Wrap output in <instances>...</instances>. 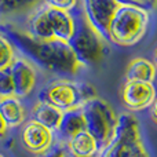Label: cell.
I'll list each match as a JSON object with an SVG mask.
<instances>
[{"mask_svg":"<svg viewBox=\"0 0 157 157\" xmlns=\"http://www.w3.org/2000/svg\"><path fill=\"white\" fill-rule=\"evenodd\" d=\"M0 32L10 40L19 57L46 72L58 76H76L83 68L65 41L37 40L13 24H0Z\"/></svg>","mask_w":157,"mask_h":157,"instance_id":"cell-1","label":"cell"},{"mask_svg":"<svg viewBox=\"0 0 157 157\" xmlns=\"http://www.w3.org/2000/svg\"><path fill=\"white\" fill-rule=\"evenodd\" d=\"M72 15L75 18V30L68 44L83 68L97 65L108 55V40H105L87 21L81 4L72 11Z\"/></svg>","mask_w":157,"mask_h":157,"instance_id":"cell-2","label":"cell"},{"mask_svg":"<svg viewBox=\"0 0 157 157\" xmlns=\"http://www.w3.org/2000/svg\"><path fill=\"white\" fill-rule=\"evenodd\" d=\"M97 97V91L90 83L57 78L46 83L37 94L39 102H44L61 112L80 109L88 101Z\"/></svg>","mask_w":157,"mask_h":157,"instance_id":"cell-3","label":"cell"},{"mask_svg":"<svg viewBox=\"0 0 157 157\" xmlns=\"http://www.w3.org/2000/svg\"><path fill=\"white\" fill-rule=\"evenodd\" d=\"M150 24V13L135 6L121 4L108 30V41L120 47H131L145 37Z\"/></svg>","mask_w":157,"mask_h":157,"instance_id":"cell-4","label":"cell"},{"mask_svg":"<svg viewBox=\"0 0 157 157\" xmlns=\"http://www.w3.org/2000/svg\"><path fill=\"white\" fill-rule=\"evenodd\" d=\"M98 157H150L145 147L139 121L134 114H120L114 138Z\"/></svg>","mask_w":157,"mask_h":157,"instance_id":"cell-5","label":"cell"},{"mask_svg":"<svg viewBox=\"0 0 157 157\" xmlns=\"http://www.w3.org/2000/svg\"><path fill=\"white\" fill-rule=\"evenodd\" d=\"M81 109L86 117L87 131L97 139L99 150L102 152L114 138L119 125V116L113 108L99 97L92 98Z\"/></svg>","mask_w":157,"mask_h":157,"instance_id":"cell-6","label":"cell"},{"mask_svg":"<svg viewBox=\"0 0 157 157\" xmlns=\"http://www.w3.org/2000/svg\"><path fill=\"white\" fill-rule=\"evenodd\" d=\"M121 4L120 0H81L87 21L105 40H108L109 25Z\"/></svg>","mask_w":157,"mask_h":157,"instance_id":"cell-7","label":"cell"},{"mask_svg":"<svg viewBox=\"0 0 157 157\" xmlns=\"http://www.w3.org/2000/svg\"><path fill=\"white\" fill-rule=\"evenodd\" d=\"M157 92L153 83L125 80L120 90V99L130 112H141L149 109L156 99Z\"/></svg>","mask_w":157,"mask_h":157,"instance_id":"cell-8","label":"cell"},{"mask_svg":"<svg viewBox=\"0 0 157 157\" xmlns=\"http://www.w3.org/2000/svg\"><path fill=\"white\" fill-rule=\"evenodd\" d=\"M55 132L41 124L29 120L24 124L21 131V142L24 147L33 155H43L57 142Z\"/></svg>","mask_w":157,"mask_h":157,"instance_id":"cell-9","label":"cell"},{"mask_svg":"<svg viewBox=\"0 0 157 157\" xmlns=\"http://www.w3.org/2000/svg\"><path fill=\"white\" fill-rule=\"evenodd\" d=\"M17 98H28L33 92L37 83L36 68L24 57H15L10 66Z\"/></svg>","mask_w":157,"mask_h":157,"instance_id":"cell-10","label":"cell"},{"mask_svg":"<svg viewBox=\"0 0 157 157\" xmlns=\"http://www.w3.org/2000/svg\"><path fill=\"white\" fill-rule=\"evenodd\" d=\"M25 32L37 40H55L52 22L50 17V7L41 3L29 15Z\"/></svg>","mask_w":157,"mask_h":157,"instance_id":"cell-11","label":"cell"},{"mask_svg":"<svg viewBox=\"0 0 157 157\" xmlns=\"http://www.w3.org/2000/svg\"><path fill=\"white\" fill-rule=\"evenodd\" d=\"M84 130H87V124L83 109H73L63 113L59 127L55 131V136H57V141L68 144L75 135Z\"/></svg>","mask_w":157,"mask_h":157,"instance_id":"cell-12","label":"cell"},{"mask_svg":"<svg viewBox=\"0 0 157 157\" xmlns=\"http://www.w3.org/2000/svg\"><path fill=\"white\" fill-rule=\"evenodd\" d=\"M0 114L8 128H18L26 121V110L15 95L0 98Z\"/></svg>","mask_w":157,"mask_h":157,"instance_id":"cell-13","label":"cell"},{"mask_svg":"<svg viewBox=\"0 0 157 157\" xmlns=\"http://www.w3.org/2000/svg\"><path fill=\"white\" fill-rule=\"evenodd\" d=\"M68 152L76 157H98L101 153L98 142L87 130L78 132L66 144Z\"/></svg>","mask_w":157,"mask_h":157,"instance_id":"cell-14","label":"cell"},{"mask_svg":"<svg viewBox=\"0 0 157 157\" xmlns=\"http://www.w3.org/2000/svg\"><path fill=\"white\" fill-rule=\"evenodd\" d=\"M62 116H63V112H61L59 109L54 108V106L48 105V103L39 102L37 101V103H35V106L32 108L30 120L39 123L43 127L55 132L61 124Z\"/></svg>","mask_w":157,"mask_h":157,"instance_id":"cell-15","label":"cell"},{"mask_svg":"<svg viewBox=\"0 0 157 157\" xmlns=\"http://www.w3.org/2000/svg\"><path fill=\"white\" fill-rule=\"evenodd\" d=\"M157 71L152 61L146 58H135L131 61L125 73V80L128 81H145L153 83L156 78Z\"/></svg>","mask_w":157,"mask_h":157,"instance_id":"cell-16","label":"cell"},{"mask_svg":"<svg viewBox=\"0 0 157 157\" xmlns=\"http://www.w3.org/2000/svg\"><path fill=\"white\" fill-rule=\"evenodd\" d=\"M17 57V51L7 37L0 32V71L10 68Z\"/></svg>","mask_w":157,"mask_h":157,"instance_id":"cell-17","label":"cell"},{"mask_svg":"<svg viewBox=\"0 0 157 157\" xmlns=\"http://www.w3.org/2000/svg\"><path fill=\"white\" fill-rule=\"evenodd\" d=\"M39 3H43V0H0V15L22 11Z\"/></svg>","mask_w":157,"mask_h":157,"instance_id":"cell-18","label":"cell"},{"mask_svg":"<svg viewBox=\"0 0 157 157\" xmlns=\"http://www.w3.org/2000/svg\"><path fill=\"white\" fill-rule=\"evenodd\" d=\"M14 95H15V91H14V81L10 68L2 69L0 71V98L14 97Z\"/></svg>","mask_w":157,"mask_h":157,"instance_id":"cell-19","label":"cell"},{"mask_svg":"<svg viewBox=\"0 0 157 157\" xmlns=\"http://www.w3.org/2000/svg\"><path fill=\"white\" fill-rule=\"evenodd\" d=\"M43 4L48 6L51 8H57V10L72 13L77 7H80L81 0H43Z\"/></svg>","mask_w":157,"mask_h":157,"instance_id":"cell-20","label":"cell"},{"mask_svg":"<svg viewBox=\"0 0 157 157\" xmlns=\"http://www.w3.org/2000/svg\"><path fill=\"white\" fill-rule=\"evenodd\" d=\"M66 155H68L66 144H62V142L57 141L46 153L40 155L39 157H66Z\"/></svg>","mask_w":157,"mask_h":157,"instance_id":"cell-21","label":"cell"},{"mask_svg":"<svg viewBox=\"0 0 157 157\" xmlns=\"http://www.w3.org/2000/svg\"><path fill=\"white\" fill-rule=\"evenodd\" d=\"M123 4H130V6H135L139 7L142 10L146 11H155L157 8V0H120Z\"/></svg>","mask_w":157,"mask_h":157,"instance_id":"cell-22","label":"cell"},{"mask_svg":"<svg viewBox=\"0 0 157 157\" xmlns=\"http://www.w3.org/2000/svg\"><path fill=\"white\" fill-rule=\"evenodd\" d=\"M149 117H150V120L157 125V97L149 108Z\"/></svg>","mask_w":157,"mask_h":157,"instance_id":"cell-23","label":"cell"},{"mask_svg":"<svg viewBox=\"0 0 157 157\" xmlns=\"http://www.w3.org/2000/svg\"><path fill=\"white\" fill-rule=\"evenodd\" d=\"M7 130H8L7 124H6L4 119H3L2 114H0V139L4 138V136H6V134H7Z\"/></svg>","mask_w":157,"mask_h":157,"instance_id":"cell-24","label":"cell"},{"mask_svg":"<svg viewBox=\"0 0 157 157\" xmlns=\"http://www.w3.org/2000/svg\"><path fill=\"white\" fill-rule=\"evenodd\" d=\"M153 65H155V68L157 71V47L155 48V51H153Z\"/></svg>","mask_w":157,"mask_h":157,"instance_id":"cell-25","label":"cell"},{"mask_svg":"<svg viewBox=\"0 0 157 157\" xmlns=\"http://www.w3.org/2000/svg\"><path fill=\"white\" fill-rule=\"evenodd\" d=\"M66 157H76V156H73V155H71V153L68 152V155H66Z\"/></svg>","mask_w":157,"mask_h":157,"instance_id":"cell-26","label":"cell"},{"mask_svg":"<svg viewBox=\"0 0 157 157\" xmlns=\"http://www.w3.org/2000/svg\"><path fill=\"white\" fill-rule=\"evenodd\" d=\"M0 157H7V156H4V155H3V153H0Z\"/></svg>","mask_w":157,"mask_h":157,"instance_id":"cell-27","label":"cell"}]
</instances>
